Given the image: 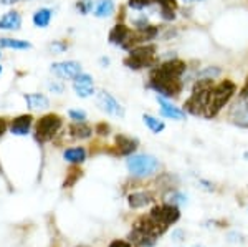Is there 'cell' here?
I'll return each instance as SVG.
<instances>
[{
	"label": "cell",
	"instance_id": "6da1fadb",
	"mask_svg": "<svg viewBox=\"0 0 248 247\" xmlns=\"http://www.w3.org/2000/svg\"><path fill=\"white\" fill-rule=\"evenodd\" d=\"M237 93V85L232 80H222L217 85L212 86L209 99H207L203 116L205 118H215L217 115L229 105V101Z\"/></svg>",
	"mask_w": 248,
	"mask_h": 247
},
{
	"label": "cell",
	"instance_id": "7a4b0ae2",
	"mask_svg": "<svg viewBox=\"0 0 248 247\" xmlns=\"http://www.w3.org/2000/svg\"><path fill=\"white\" fill-rule=\"evenodd\" d=\"M155 49L154 43H142L134 49L129 50V55L124 58V65L131 70H144V68H154L159 65L155 58Z\"/></svg>",
	"mask_w": 248,
	"mask_h": 247
},
{
	"label": "cell",
	"instance_id": "3957f363",
	"mask_svg": "<svg viewBox=\"0 0 248 247\" xmlns=\"http://www.w3.org/2000/svg\"><path fill=\"white\" fill-rule=\"evenodd\" d=\"M214 86V80L212 78H199L194 85V90H192L189 99L184 103V111L190 115H203V110H205L207 99H209V93Z\"/></svg>",
	"mask_w": 248,
	"mask_h": 247
},
{
	"label": "cell",
	"instance_id": "277c9868",
	"mask_svg": "<svg viewBox=\"0 0 248 247\" xmlns=\"http://www.w3.org/2000/svg\"><path fill=\"white\" fill-rule=\"evenodd\" d=\"M149 88L154 90L155 93H159V97L172 99L177 98L182 93L184 83L181 78L167 77V75H161L157 71L151 70L149 75Z\"/></svg>",
	"mask_w": 248,
	"mask_h": 247
},
{
	"label": "cell",
	"instance_id": "5b68a950",
	"mask_svg": "<svg viewBox=\"0 0 248 247\" xmlns=\"http://www.w3.org/2000/svg\"><path fill=\"white\" fill-rule=\"evenodd\" d=\"M126 166L134 178H149L161 168L159 159H155L151 154H131L126 161Z\"/></svg>",
	"mask_w": 248,
	"mask_h": 247
},
{
	"label": "cell",
	"instance_id": "8992f818",
	"mask_svg": "<svg viewBox=\"0 0 248 247\" xmlns=\"http://www.w3.org/2000/svg\"><path fill=\"white\" fill-rule=\"evenodd\" d=\"M63 126V118L57 113H46L35 123V139L40 143L51 141Z\"/></svg>",
	"mask_w": 248,
	"mask_h": 247
},
{
	"label": "cell",
	"instance_id": "52a82bcc",
	"mask_svg": "<svg viewBox=\"0 0 248 247\" xmlns=\"http://www.w3.org/2000/svg\"><path fill=\"white\" fill-rule=\"evenodd\" d=\"M96 105L99 106V110L105 111V113L109 115V116L124 118V115H126L124 106L106 90H101L96 93Z\"/></svg>",
	"mask_w": 248,
	"mask_h": 247
},
{
	"label": "cell",
	"instance_id": "ba28073f",
	"mask_svg": "<svg viewBox=\"0 0 248 247\" xmlns=\"http://www.w3.org/2000/svg\"><path fill=\"white\" fill-rule=\"evenodd\" d=\"M50 71L60 80H71L73 82L79 73H83V66L77 60H65V62L51 63Z\"/></svg>",
	"mask_w": 248,
	"mask_h": 247
},
{
	"label": "cell",
	"instance_id": "9c48e42d",
	"mask_svg": "<svg viewBox=\"0 0 248 247\" xmlns=\"http://www.w3.org/2000/svg\"><path fill=\"white\" fill-rule=\"evenodd\" d=\"M149 216L164 226H170V224H174V222L179 221V217H181V211H179L177 206L166 202V204H162V206H155V208H153Z\"/></svg>",
	"mask_w": 248,
	"mask_h": 247
},
{
	"label": "cell",
	"instance_id": "30bf717a",
	"mask_svg": "<svg viewBox=\"0 0 248 247\" xmlns=\"http://www.w3.org/2000/svg\"><path fill=\"white\" fill-rule=\"evenodd\" d=\"M166 229H167V226L157 222L151 216H147V217L144 216L141 219H138L134 224V231H138V232H141L147 237H153V239H157L159 236H162V234L166 232Z\"/></svg>",
	"mask_w": 248,
	"mask_h": 247
},
{
	"label": "cell",
	"instance_id": "8fae6325",
	"mask_svg": "<svg viewBox=\"0 0 248 247\" xmlns=\"http://www.w3.org/2000/svg\"><path fill=\"white\" fill-rule=\"evenodd\" d=\"M151 70L157 71V73H161V75H167V77L181 78L187 71V63L179 58H175V57H172L169 60H166V62L159 63L157 66H154V68H151Z\"/></svg>",
	"mask_w": 248,
	"mask_h": 247
},
{
	"label": "cell",
	"instance_id": "7c38bea8",
	"mask_svg": "<svg viewBox=\"0 0 248 247\" xmlns=\"http://www.w3.org/2000/svg\"><path fill=\"white\" fill-rule=\"evenodd\" d=\"M73 91L79 98H90L96 93L94 90V80L90 73H79L77 78L73 80Z\"/></svg>",
	"mask_w": 248,
	"mask_h": 247
},
{
	"label": "cell",
	"instance_id": "4fadbf2b",
	"mask_svg": "<svg viewBox=\"0 0 248 247\" xmlns=\"http://www.w3.org/2000/svg\"><path fill=\"white\" fill-rule=\"evenodd\" d=\"M33 119L35 118L31 115H18L9 125L10 133L15 134V136H27L30 133L31 126H33Z\"/></svg>",
	"mask_w": 248,
	"mask_h": 247
},
{
	"label": "cell",
	"instance_id": "5bb4252c",
	"mask_svg": "<svg viewBox=\"0 0 248 247\" xmlns=\"http://www.w3.org/2000/svg\"><path fill=\"white\" fill-rule=\"evenodd\" d=\"M22 14L18 10H9L0 17V30L3 32H18L22 29Z\"/></svg>",
	"mask_w": 248,
	"mask_h": 247
},
{
	"label": "cell",
	"instance_id": "9a60e30c",
	"mask_svg": "<svg viewBox=\"0 0 248 247\" xmlns=\"http://www.w3.org/2000/svg\"><path fill=\"white\" fill-rule=\"evenodd\" d=\"M230 119L238 126H245L248 128V97L240 98L230 110Z\"/></svg>",
	"mask_w": 248,
	"mask_h": 247
},
{
	"label": "cell",
	"instance_id": "2e32d148",
	"mask_svg": "<svg viewBox=\"0 0 248 247\" xmlns=\"http://www.w3.org/2000/svg\"><path fill=\"white\" fill-rule=\"evenodd\" d=\"M131 35V29L123 22H118L113 29L109 30V35H108V42L114 47H123L124 43L127 42Z\"/></svg>",
	"mask_w": 248,
	"mask_h": 247
},
{
	"label": "cell",
	"instance_id": "e0dca14e",
	"mask_svg": "<svg viewBox=\"0 0 248 247\" xmlns=\"http://www.w3.org/2000/svg\"><path fill=\"white\" fill-rule=\"evenodd\" d=\"M159 106H161V115L164 118H169V119H177V121H182L186 119V111L179 106H174L170 101H167L166 98L157 97Z\"/></svg>",
	"mask_w": 248,
	"mask_h": 247
},
{
	"label": "cell",
	"instance_id": "ac0fdd59",
	"mask_svg": "<svg viewBox=\"0 0 248 247\" xmlns=\"http://www.w3.org/2000/svg\"><path fill=\"white\" fill-rule=\"evenodd\" d=\"M27 106L31 111H43L50 108V99L43 93H25L23 95Z\"/></svg>",
	"mask_w": 248,
	"mask_h": 247
},
{
	"label": "cell",
	"instance_id": "d6986e66",
	"mask_svg": "<svg viewBox=\"0 0 248 247\" xmlns=\"http://www.w3.org/2000/svg\"><path fill=\"white\" fill-rule=\"evenodd\" d=\"M114 145H116V149H118L119 154L123 156H131L136 149H138V141L126 134H118L114 138Z\"/></svg>",
	"mask_w": 248,
	"mask_h": 247
},
{
	"label": "cell",
	"instance_id": "ffe728a7",
	"mask_svg": "<svg viewBox=\"0 0 248 247\" xmlns=\"http://www.w3.org/2000/svg\"><path fill=\"white\" fill-rule=\"evenodd\" d=\"M33 45L27 40L22 38H12V37H0V50H18V51H25L31 50Z\"/></svg>",
	"mask_w": 248,
	"mask_h": 247
},
{
	"label": "cell",
	"instance_id": "44dd1931",
	"mask_svg": "<svg viewBox=\"0 0 248 247\" xmlns=\"http://www.w3.org/2000/svg\"><path fill=\"white\" fill-rule=\"evenodd\" d=\"M53 18V10L50 7H40L38 10H35V14L31 15V22L37 29H48Z\"/></svg>",
	"mask_w": 248,
	"mask_h": 247
},
{
	"label": "cell",
	"instance_id": "7402d4cb",
	"mask_svg": "<svg viewBox=\"0 0 248 247\" xmlns=\"http://www.w3.org/2000/svg\"><path fill=\"white\" fill-rule=\"evenodd\" d=\"M114 12H116L114 0H98V2H94L93 15L96 18H109L114 15Z\"/></svg>",
	"mask_w": 248,
	"mask_h": 247
},
{
	"label": "cell",
	"instance_id": "603a6c76",
	"mask_svg": "<svg viewBox=\"0 0 248 247\" xmlns=\"http://www.w3.org/2000/svg\"><path fill=\"white\" fill-rule=\"evenodd\" d=\"M68 131H70V136L77 138V139H88L93 134V128L86 123H71L68 126Z\"/></svg>",
	"mask_w": 248,
	"mask_h": 247
},
{
	"label": "cell",
	"instance_id": "cb8c5ba5",
	"mask_svg": "<svg viewBox=\"0 0 248 247\" xmlns=\"http://www.w3.org/2000/svg\"><path fill=\"white\" fill-rule=\"evenodd\" d=\"M65 161L71 163V165H81L86 159V149L83 146H77V148H68L63 153Z\"/></svg>",
	"mask_w": 248,
	"mask_h": 247
},
{
	"label": "cell",
	"instance_id": "d4e9b609",
	"mask_svg": "<svg viewBox=\"0 0 248 247\" xmlns=\"http://www.w3.org/2000/svg\"><path fill=\"white\" fill-rule=\"evenodd\" d=\"M153 201V196H151L149 193H133L127 196V202H129V206L133 209H139V208H144V206H147L149 202Z\"/></svg>",
	"mask_w": 248,
	"mask_h": 247
},
{
	"label": "cell",
	"instance_id": "484cf974",
	"mask_svg": "<svg viewBox=\"0 0 248 247\" xmlns=\"http://www.w3.org/2000/svg\"><path fill=\"white\" fill-rule=\"evenodd\" d=\"M142 121H144V125H146L147 128L153 131L154 134L162 133L164 128H166V123H164L162 119L153 116V115H142Z\"/></svg>",
	"mask_w": 248,
	"mask_h": 247
},
{
	"label": "cell",
	"instance_id": "4316f807",
	"mask_svg": "<svg viewBox=\"0 0 248 247\" xmlns=\"http://www.w3.org/2000/svg\"><path fill=\"white\" fill-rule=\"evenodd\" d=\"M70 49V43L66 40H53V42L48 43V51L53 55H62Z\"/></svg>",
	"mask_w": 248,
	"mask_h": 247
},
{
	"label": "cell",
	"instance_id": "83f0119b",
	"mask_svg": "<svg viewBox=\"0 0 248 247\" xmlns=\"http://www.w3.org/2000/svg\"><path fill=\"white\" fill-rule=\"evenodd\" d=\"M75 9H77L78 14H81V15L91 14L93 9H94V0H77V3H75Z\"/></svg>",
	"mask_w": 248,
	"mask_h": 247
},
{
	"label": "cell",
	"instance_id": "f1b7e54d",
	"mask_svg": "<svg viewBox=\"0 0 248 247\" xmlns=\"http://www.w3.org/2000/svg\"><path fill=\"white\" fill-rule=\"evenodd\" d=\"M79 176H81V171L73 166V168L70 169V173H68V178L65 179V182H63V188H71L79 179Z\"/></svg>",
	"mask_w": 248,
	"mask_h": 247
},
{
	"label": "cell",
	"instance_id": "f546056e",
	"mask_svg": "<svg viewBox=\"0 0 248 247\" xmlns=\"http://www.w3.org/2000/svg\"><path fill=\"white\" fill-rule=\"evenodd\" d=\"M46 88L50 93H55V95L65 93V85H63V82H60V80H50V82L46 83Z\"/></svg>",
	"mask_w": 248,
	"mask_h": 247
},
{
	"label": "cell",
	"instance_id": "4dcf8cb0",
	"mask_svg": "<svg viewBox=\"0 0 248 247\" xmlns=\"http://www.w3.org/2000/svg\"><path fill=\"white\" fill-rule=\"evenodd\" d=\"M222 73V70L218 68V66H207V68H203L202 71H199L197 77L199 78H217L218 75Z\"/></svg>",
	"mask_w": 248,
	"mask_h": 247
},
{
	"label": "cell",
	"instance_id": "1f68e13d",
	"mask_svg": "<svg viewBox=\"0 0 248 247\" xmlns=\"http://www.w3.org/2000/svg\"><path fill=\"white\" fill-rule=\"evenodd\" d=\"M68 118L73 123H86L88 115H86V111H83V110H70L68 111Z\"/></svg>",
	"mask_w": 248,
	"mask_h": 247
},
{
	"label": "cell",
	"instance_id": "d6a6232c",
	"mask_svg": "<svg viewBox=\"0 0 248 247\" xmlns=\"http://www.w3.org/2000/svg\"><path fill=\"white\" fill-rule=\"evenodd\" d=\"M154 0H127V7L133 10H144L149 5H153Z\"/></svg>",
	"mask_w": 248,
	"mask_h": 247
},
{
	"label": "cell",
	"instance_id": "836d02e7",
	"mask_svg": "<svg viewBox=\"0 0 248 247\" xmlns=\"http://www.w3.org/2000/svg\"><path fill=\"white\" fill-rule=\"evenodd\" d=\"M167 202L169 204H174V206H177V204H186L187 202V198L184 196L182 193H172L169 198H167Z\"/></svg>",
	"mask_w": 248,
	"mask_h": 247
},
{
	"label": "cell",
	"instance_id": "e575fe53",
	"mask_svg": "<svg viewBox=\"0 0 248 247\" xmlns=\"http://www.w3.org/2000/svg\"><path fill=\"white\" fill-rule=\"evenodd\" d=\"M161 17L162 20H166V22H172V20H175V10L174 9H169V7H161Z\"/></svg>",
	"mask_w": 248,
	"mask_h": 247
},
{
	"label": "cell",
	"instance_id": "d590c367",
	"mask_svg": "<svg viewBox=\"0 0 248 247\" xmlns=\"http://www.w3.org/2000/svg\"><path fill=\"white\" fill-rule=\"evenodd\" d=\"M133 25L136 27V30L146 29V27L149 25V18H147L146 15H141V17H138V18L133 20Z\"/></svg>",
	"mask_w": 248,
	"mask_h": 247
},
{
	"label": "cell",
	"instance_id": "8d00e7d4",
	"mask_svg": "<svg viewBox=\"0 0 248 247\" xmlns=\"http://www.w3.org/2000/svg\"><path fill=\"white\" fill-rule=\"evenodd\" d=\"M94 133L101 134V136H108V134H109V125H106V123H98L94 128Z\"/></svg>",
	"mask_w": 248,
	"mask_h": 247
},
{
	"label": "cell",
	"instance_id": "74e56055",
	"mask_svg": "<svg viewBox=\"0 0 248 247\" xmlns=\"http://www.w3.org/2000/svg\"><path fill=\"white\" fill-rule=\"evenodd\" d=\"M154 2L159 3L161 7H169V9H174V10H177V7H179L177 0H154Z\"/></svg>",
	"mask_w": 248,
	"mask_h": 247
},
{
	"label": "cell",
	"instance_id": "f35d334b",
	"mask_svg": "<svg viewBox=\"0 0 248 247\" xmlns=\"http://www.w3.org/2000/svg\"><path fill=\"white\" fill-rule=\"evenodd\" d=\"M7 130H9V123H7L5 118L0 116V138H2L3 134L7 133Z\"/></svg>",
	"mask_w": 248,
	"mask_h": 247
},
{
	"label": "cell",
	"instance_id": "ab89813d",
	"mask_svg": "<svg viewBox=\"0 0 248 247\" xmlns=\"http://www.w3.org/2000/svg\"><path fill=\"white\" fill-rule=\"evenodd\" d=\"M109 247H133V244H129V242H126V241H113L109 244Z\"/></svg>",
	"mask_w": 248,
	"mask_h": 247
},
{
	"label": "cell",
	"instance_id": "60d3db41",
	"mask_svg": "<svg viewBox=\"0 0 248 247\" xmlns=\"http://www.w3.org/2000/svg\"><path fill=\"white\" fill-rule=\"evenodd\" d=\"M248 97V77L245 80V85H243V88L240 90V98H247Z\"/></svg>",
	"mask_w": 248,
	"mask_h": 247
},
{
	"label": "cell",
	"instance_id": "b9f144b4",
	"mask_svg": "<svg viewBox=\"0 0 248 247\" xmlns=\"http://www.w3.org/2000/svg\"><path fill=\"white\" fill-rule=\"evenodd\" d=\"M20 0H0V5H5V7H12L15 3H18Z\"/></svg>",
	"mask_w": 248,
	"mask_h": 247
},
{
	"label": "cell",
	"instance_id": "7bdbcfd3",
	"mask_svg": "<svg viewBox=\"0 0 248 247\" xmlns=\"http://www.w3.org/2000/svg\"><path fill=\"white\" fill-rule=\"evenodd\" d=\"M109 58H108V57H101V58H99V65H101V66H105V68H106V66H109Z\"/></svg>",
	"mask_w": 248,
	"mask_h": 247
},
{
	"label": "cell",
	"instance_id": "ee69618b",
	"mask_svg": "<svg viewBox=\"0 0 248 247\" xmlns=\"http://www.w3.org/2000/svg\"><path fill=\"white\" fill-rule=\"evenodd\" d=\"M184 2H187V3H190V2H202V0H184Z\"/></svg>",
	"mask_w": 248,
	"mask_h": 247
},
{
	"label": "cell",
	"instance_id": "f6af8a7d",
	"mask_svg": "<svg viewBox=\"0 0 248 247\" xmlns=\"http://www.w3.org/2000/svg\"><path fill=\"white\" fill-rule=\"evenodd\" d=\"M2 71H3V68H2V65H0V75H2Z\"/></svg>",
	"mask_w": 248,
	"mask_h": 247
},
{
	"label": "cell",
	"instance_id": "bcb514c9",
	"mask_svg": "<svg viewBox=\"0 0 248 247\" xmlns=\"http://www.w3.org/2000/svg\"><path fill=\"white\" fill-rule=\"evenodd\" d=\"M194 247H203V246H194Z\"/></svg>",
	"mask_w": 248,
	"mask_h": 247
},
{
	"label": "cell",
	"instance_id": "7dc6e473",
	"mask_svg": "<svg viewBox=\"0 0 248 247\" xmlns=\"http://www.w3.org/2000/svg\"><path fill=\"white\" fill-rule=\"evenodd\" d=\"M0 57H2V50H0Z\"/></svg>",
	"mask_w": 248,
	"mask_h": 247
}]
</instances>
